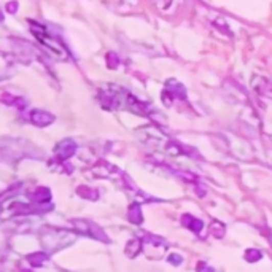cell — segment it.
<instances>
[{
    "label": "cell",
    "mask_w": 272,
    "mask_h": 272,
    "mask_svg": "<svg viewBox=\"0 0 272 272\" xmlns=\"http://www.w3.org/2000/svg\"><path fill=\"white\" fill-rule=\"evenodd\" d=\"M72 223H74V228L77 229L78 233L86 234V236H89V237H94L97 240L108 242V237L105 236V233L97 224H94L93 221H88V220H74Z\"/></svg>",
    "instance_id": "cell-1"
},
{
    "label": "cell",
    "mask_w": 272,
    "mask_h": 272,
    "mask_svg": "<svg viewBox=\"0 0 272 272\" xmlns=\"http://www.w3.org/2000/svg\"><path fill=\"white\" fill-rule=\"evenodd\" d=\"M75 153H77V143L72 139H65V140L59 142L56 147V154L62 161L69 160V157H72Z\"/></svg>",
    "instance_id": "cell-2"
},
{
    "label": "cell",
    "mask_w": 272,
    "mask_h": 272,
    "mask_svg": "<svg viewBox=\"0 0 272 272\" xmlns=\"http://www.w3.org/2000/svg\"><path fill=\"white\" fill-rule=\"evenodd\" d=\"M31 121L37 127H47L54 123V115H51L45 110H34L31 113Z\"/></svg>",
    "instance_id": "cell-3"
},
{
    "label": "cell",
    "mask_w": 272,
    "mask_h": 272,
    "mask_svg": "<svg viewBox=\"0 0 272 272\" xmlns=\"http://www.w3.org/2000/svg\"><path fill=\"white\" fill-rule=\"evenodd\" d=\"M167 94H170L172 100H174V97H178V99H185L186 97V91H185V86L180 84L177 80H170L167 81L166 84V89H164Z\"/></svg>",
    "instance_id": "cell-4"
},
{
    "label": "cell",
    "mask_w": 272,
    "mask_h": 272,
    "mask_svg": "<svg viewBox=\"0 0 272 272\" xmlns=\"http://www.w3.org/2000/svg\"><path fill=\"white\" fill-rule=\"evenodd\" d=\"M182 224L185 226V228H188L190 231H193V233H196V234H200V231H202V228H204V223L200 221L199 218H194L193 215H183L182 217Z\"/></svg>",
    "instance_id": "cell-5"
},
{
    "label": "cell",
    "mask_w": 272,
    "mask_h": 272,
    "mask_svg": "<svg viewBox=\"0 0 272 272\" xmlns=\"http://www.w3.org/2000/svg\"><path fill=\"white\" fill-rule=\"evenodd\" d=\"M0 99H2L4 104L11 105V107H14V108H19V110L26 108V105H27L26 99H22V97H19V96H14V94H10V93L2 94V97H0Z\"/></svg>",
    "instance_id": "cell-6"
},
{
    "label": "cell",
    "mask_w": 272,
    "mask_h": 272,
    "mask_svg": "<svg viewBox=\"0 0 272 272\" xmlns=\"http://www.w3.org/2000/svg\"><path fill=\"white\" fill-rule=\"evenodd\" d=\"M50 260V256L47 253H43V252H38V253H32V255H29L27 256V261L31 263V266H37V267H41V266H45Z\"/></svg>",
    "instance_id": "cell-7"
},
{
    "label": "cell",
    "mask_w": 272,
    "mask_h": 272,
    "mask_svg": "<svg viewBox=\"0 0 272 272\" xmlns=\"http://www.w3.org/2000/svg\"><path fill=\"white\" fill-rule=\"evenodd\" d=\"M127 218H129V221L134 223V224H142L143 215H142V210H140V206H139V204H132L131 207H129Z\"/></svg>",
    "instance_id": "cell-8"
},
{
    "label": "cell",
    "mask_w": 272,
    "mask_h": 272,
    "mask_svg": "<svg viewBox=\"0 0 272 272\" xmlns=\"http://www.w3.org/2000/svg\"><path fill=\"white\" fill-rule=\"evenodd\" d=\"M51 199V191L48 188H45V186H40V188L35 190L34 193V200L37 204H45V202H50Z\"/></svg>",
    "instance_id": "cell-9"
},
{
    "label": "cell",
    "mask_w": 272,
    "mask_h": 272,
    "mask_svg": "<svg viewBox=\"0 0 272 272\" xmlns=\"http://www.w3.org/2000/svg\"><path fill=\"white\" fill-rule=\"evenodd\" d=\"M140 248H142V240L140 239H132V240H129L127 245H126V255L129 258H135L139 255Z\"/></svg>",
    "instance_id": "cell-10"
},
{
    "label": "cell",
    "mask_w": 272,
    "mask_h": 272,
    "mask_svg": "<svg viewBox=\"0 0 272 272\" xmlns=\"http://www.w3.org/2000/svg\"><path fill=\"white\" fill-rule=\"evenodd\" d=\"M224 224H221L220 221H213L210 226H209V233L213 236V237H217V239H221L224 236Z\"/></svg>",
    "instance_id": "cell-11"
},
{
    "label": "cell",
    "mask_w": 272,
    "mask_h": 272,
    "mask_svg": "<svg viewBox=\"0 0 272 272\" xmlns=\"http://www.w3.org/2000/svg\"><path fill=\"white\" fill-rule=\"evenodd\" d=\"M263 258V253L260 250H256V248H248L245 252V260L248 263H256V261H260Z\"/></svg>",
    "instance_id": "cell-12"
},
{
    "label": "cell",
    "mask_w": 272,
    "mask_h": 272,
    "mask_svg": "<svg viewBox=\"0 0 272 272\" xmlns=\"http://www.w3.org/2000/svg\"><path fill=\"white\" fill-rule=\"evenodd\" d=\"M167 260H169V263H172L174 266H180L182 261H183V258H182L180 255H177V253H170V255L167 256Z\"/></svg>",
    "instance_id": "cell-13"
},
{
    "label": "cell",
    "mask_w": 272,
    "mask_h": 272,
    "mask_svg": "<svg viewBox=\"0 0 272 272\" xmlns=\"http://www.w3.org/2000/svg\"><path fill=\"white\" fill-rule=\"evenodd\" d=\"M18 8H19V4L16 2V0H11V2H8L7 4V11L8 13H11V14H14L18 11Z\"/></svg>",
    "instance_id": "cell-14"
},
{
    "label": "cell",
    "mask_w": 272,
    "mask_h": 272,
    "mask_svg": "<svg viewBox=\"0 0 272 272\" xmlns=\"http://www.w3.org/2000/svg\"><path fill=\"white\" fill-rule=\"evenodd\" d=\"M81 188L86 191V193H78V194H81V196H84V197H88L89 196V199H97V193L94 191V190H89V188H84V186H81Z\"/></svg>",
    "instance_id": "cell-15"
},
{
    "label": "cell",
    "mask_w": 272,
    "mask_h": 272,
    "mask_svg": "<svg viewBox=\"0 0 272 272\" xmlns=\"http://www.w3.org/2000/svg\"><path fill=\"white\" fill-rule=\"evenodd\" d=\"M197 272H213V269H212L209 264H206V263L200 261L199 266H197Z\"/></svg>",
    "instance_id": "cell-16"
},
{
    "label": "cell",
    "mask_w": 272,
    "mask_h": 272,
    "mask_svg": "<svg viewBox=\"0 0 272 272\" xmlns=\"http://www.w3.org/2000/svg\"><path fill=\"white\" fill-rule=\"evenodd\" d=\"M0 21H4V13L0 11Z\"/></svg>",
    "instance_id": "cell-17"
},
{
    "label": "cell",
    "mask_w": 272,
    "mask_h": 272,
    "mask_svg": "<svg viewBox=\"0 0 272 272\" xmlns=\"http://www.w3.org/2000/svg\"><path fill=\"white\" fill-rule=\"evenodd\" d=\"M22 272H31V270H22Z\"/></svg>",
    "instance_id": "cell-18"
}]
</instances>
